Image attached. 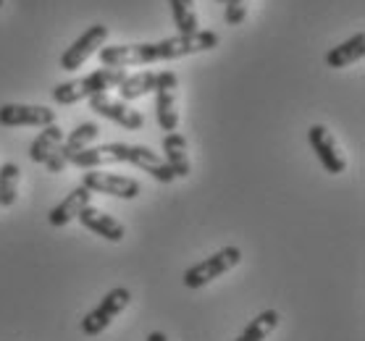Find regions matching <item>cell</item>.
I'll list each match as a JSON object with an SVG mask.
<instances>
[{"mask_svg": "<svg viewBox=\"0 0 365 341\" xmlns=\"http://www.w3.org/2000/svg\"><path fill=\"white\" fill-rule=\"evenodd\" d=\"M218 37L210 29H200L195 34H176L158 42H137V45H110L100 48V63L108 68H126V66H148L158 61H176L187 56H197L218 48Z\"/></svg>", "mask_w": 365, "mask_h": 341, "instance_id": "6da1fadb", "label": "cell"}, {"mask_svg": "<svg viewBox=\"0 0 365 341\" xmlns=\"http://www.w3.org/2000/svg\"><path fill=\"white\" fill-rule=\"evenodd\" d=\"M116 163H132V166L150 174L160 184L174 182L171 168L166 166V160L160 158L158 152H153L145 145H126V142H110V145H100V147H87L79 155H74L68 166L90 171V168H106L116 166Z\"/></svg>", "mask_w": 365, "mask_h": 341, "instance_id": "7a4b0ae2", "label": "cell"}, {"mask_svg": "<svg viewBox=\"0 0 365 341\" xmlns=\"http://www.w3.org/2000/svg\"><path fill=\"white\" fill-rule=\"evenodd\" d=\"M124 68H98V71H92L82 79H68V82L56 84L53 87V100L58 105H74V103L98 98V95H108L110 90H116L118 84L124 82Z\"/></svg>", "mask_w": 365, "mask_h": 341, "instance_id": "3957f363", "label": "cell"}, {"mask_svg": "<svg viewBox=\"0 0 365 341\" xmlns=\"http://www.w3.org/2000/svg\"><path fill=\"white\" fill-rule=\"evenodd\" d=\"M240 263H242L240 247H224V250H218L216 255H210V258L200 260V263H195L192 268H187L182 276V283L187 289H202V286H207L210 281H216V278H221L224 273H229V271L237 268Z\"/></svg>", "mask_w": 365, "mask_h": 341, "instance_id": "277c9868", "label": "cell"}, {"mask_svg": "<svg viewBox=\"0 0 365 341\" xmlns=\"http://www.w3.org/2000/svg\"><path fill=\"white\" fill-rule=\"evenodd\" d=\"M129 302H132V291L126 289V286H116V289H110L108 294L98 302V308L90 310V313L84 315L82 333L84 336H100V333L113 323V318L121 315V313L129 308Z\"/></svg>", "mask_w": 365, "mask_h": 341, "instance_id": "5b68a950", "label": "cell"}, {"mask_svg": "<svg viewBox=\"0 0 365 341\" xmlns=\"http://www.w3.org/2000/svg\"><path fill=\"white\" fill-rule=\"evenodd\" d=\"M98 137H100V126L95 124V121H84V124L74 126V132L68 134L66 140L56 147V152L45 160V168H48L50 174H61V171H66L68 163H71V158L79 155L82 150H87V147H92V142L98 140Z\"/></svg>", "mask_w": 365, "mask_h": 341, "instance_id": "8992f818", "label": "cell"}, {"mask_svg": "<svg viewBox=\"0 0 365 341\" xmlns=\"http://www.w3.org/2000/svg\"><path fill=\"white\" fill-rule=\"evenodd\" d=\"M82 187H87V189L95 192V194H110V197H118V200H137L142 192L137 179L121 176V174H110V171H103V168L84 171Z\"/></svg>", "mask_w": 365, "mask_h": 341, "instance_id": "52a82bcc", "label": "cell"}, {"mask_svg": "<svg viewBox=\"0 0 365 341\" xmlns=\"http://www.w3.org/2000/svg\"><path fill=\"white\" fill-rule=\"evenodd\" d=\"M179 76L174 71H158V87H155V116L163 132H174L179 126Z\"/></svg>", "mask_w": 365, "mask_h": 341, "instance_id": "ba28073f", "label": "cell"}, {"mask_svg": "<svg viewBox=\"0 0 365 341\" xmlns=\"http://www.w3.org/2000/svg\"><path fill=\"white\" fill-rule=\"evenodd\" d=\"M307 142L316 152V158L321 160V166L326 168V174L339 176L347 171V158L339 150V145L334 140V134L326 129L324 124H313L307 129Z\"/></svg>", "mask_w": 365, "mask_h": 341, "instance_id": "9c48e42d", "label": "cell"}, {"mask_svg": "<svg viewBox=\"0 0 365 341\" xmlns=\"http://www.w3.org/2000/svg\"><path fill=\"white\" fill-rule=\"evenodd\" d=\"M108 34L110 32L106 24H92L90 29H84L82 37H79L71 48L63 51V56H61V68H63V71H76V68H82L84 63L106 45Z\"/></svg>", "mask_w": 365, "mask_h": 341, "instance_id": "30bf717a", "label": "cell"}, {"mask_svg": "<svg viewBox=\"0 0 365 341\" xmlns=\"http://www.w3.org/2000/svg\"><path fill=\"white\" fill-rule=\"evenodd\" d=\"M87 103H90V110H95L98 116L108 118L113 124L124 126L126 132H140L145 126V116L124 100H113L108 95H98V98H90Z\"/></svg>", "mask_w": 365, "mask_h": 341, "instance_id": "8fae6325", "label": "cell"}, {"mask_svg": "<svg viewBox=\"0 0 365 341\" xmlns=\"http://www.w3.org/2000/svg\"><path fill=\"white\" fill-rule=\"evenodd\" d=\"M56 110L45 108V105H21V103H9L0 105V126H34V129H45V126L56 124Z\"/></svg>", "mask_w": 365, "mask_h": 341, "instance_id": "7c38bea8", "label": "cell"}, {"mask_svg": "<svg viewBox=\"0 0 365 341\" xmlns=\"http://www.w3.org/2000/svg\"><path fill=\"white\" fill-rule=\"evenodd\" d=\"M76 221L87 229V231L98 234V236H103L106 241H124L126 236V226L121 224V221H116L113 216H108V213H103V210L92 208V205H87V208L76 216Z\"/></svg>", "mask_w": 365, "mask_h": 341, "instance_id": "4fadbf2b", "label": "cell"}, {"mask_svg": "<svg viewBox=\"0 0 365 341\" xmlns=\"http://www.w3.org/2000/svg\"><path fill=\"white\" fill-rule=\"evenodd\" d=\"M90 200H92V192L87 189V187H76V189H71L63 197V200L56 205V208L50 210L48 213V221H50V226H56V229H61V226H66V224H71V221H76V216L82 213L87 205H90Z\"/></svg>", "mask_w": 365, "mask_h": 341, "instance_id": "5bb4252c", "label": "cell"}, {"mask_svg": "<svg viewBox=\"0 0 365 341\" xmlns=\"http://www.w3.org/2000/svg\"><path fill=\"white\" fill-rule=\"evenodd\" d=\"M163 155L160 158L166 160V166L171 168L174 179H187L192 174V163H190V150H187V137L184 134H166L163 142Z\"/></svg>", "mask_w": 365, "mask_h": 341, "instance_id": "9a60e30c", "label": "cell"}, {"mask_svg": "<svg viewBox=\"0 0 365 341\" xmlns=\"http://www.w3.org/2000/svg\"><path fill=\"white\" fill-rule=\"evenodd\" d=\"M365 56V32L352 34L349 40H344L341 45L331 48L326 53V66L329 68H347L357 61H363Z\"/></svg>", "mask_w": 365, "mask_h": 341, "instance_id": "2e32d148", "label": "cell"}, {"mask_svg": "<svg viewBox=\"0 0 365 341\" xmlns=\"http://www.w3.org/2000/svg\"><path fill=\"white\" fill-rule=\"evenodd\" d=\"M158 87V74L155 71H137V74H126L124 82L118 84V100L132 103L148 92H155Z\"/></svg>", "mask_w": 365, "mask_h": 341, "instance_id": "e0dca14e", "label": "cell"}, {"mask_svg": "<svg viewBox=\"0 0 365 341\" xmlns=\"http://www.w3.org/2000/svg\"><path fill=\"white\" fill-rule=\"evenodd\" d=\"M61 142H63V129H58L56 124L45 126V129H40V134L34 137L32 147H29V158H32L34 163H42V166H45V160L56 152V147H58Z\"/></svg>", "mask_w": 365, "mask_h": 341, "instance_id": "ac0fdd59", "label": "cell"}, {"mask_svg": "<svg viewBox=\"0 0 365 341\" xmlns=\"http://www.w3.org/2000/svg\"><path fill=\"white\" fill-rule=\"evenodd\" d=\"M279 320H282V315H279L276 310H263L260 315L252 318V320L245 325V331H242L234 341H266L268 336L276 331Z\"/></svg>", "mask_w": 365, "mask_h": 341, "instance_id": "d6986e66", "label": "cell"}, {"mask_svg": "<svg viewBox=\"0 0 365 341\" xmlns=\"http://www.w3.org/2000/svg\"><path fill=\"white\" fill-rule=\"evenodd\" d=\"M171 6V19L179 34H195L200 32V19L195 11V0H168Z\"/></svg>", "mask_w": 365, "mask_h": 341, "instance_id": "ffe728a7", "label": "cell"}, {"mask_svg": "<svg viewBox=\"0 0 365 341\" xmlns=\"http://www.w3.org/2000/svg\"><path fill=\"white\" fill-rule=\"evenodd\" d=\"M19 184H21V168L16 163H3L0 166V208H14L19 197Z\"/></svg>", "mask_w": 365, "mask_h": 341, "instance_id": "44dd1931", "label": "cell"}, {"mask_svg": "<svg viewBox=\"0 0 365 341\" xmlns=\"http://www.w3.org/2000/svg\"><path fill=\"white\" fill-rule=\"evenodd\" d=\"M247 16V0H226L224 21L232 26H240Z\"/></svg>", "mask_w": 365, "mask_h": 341, "instance_id": "7402d4cb", "label": "cell"}, {"mask_svg": "<svg viewBox=\"0 0 365 341\" xmlns=\"http://www.w3.org/2000/svg\"><path fill=\"white\" fill-rule=\"evenodd\" d=\"M148 341H168V336H166L163 331H153V333L148 336Z\"/></svg>", "mask_w": 365, "mask_h": 341, "instance_id": "603a6c76", "label": "cell"}, {"mask_svg": "<svg viewBox=\"0 0 365 341\" xmlns=\"http://www.w3.org/2000/svg\"><path fill=\"white\" fill-rule=\"evenodd\" d=\"M3 6H6V0H0V9H3Z\"/></svg>", "mask_w": 365, "mask_h": 341, "instance_id": "cb8c5ba5", "label": "cell"}, {"mask_svg": "<svg viewBox=\"0 0 365 341\" xmlns=\"http://www.w3.org/2000/svg\"><path fill=\"white\" fill-rule=\"evenodd\" d=\"M216 3H226V0H216Z\"/></svg>", "mask_w": 365, "mask_h": 341, "instance_id": "d4e9b609", "label": "cell"}]
</instances>
